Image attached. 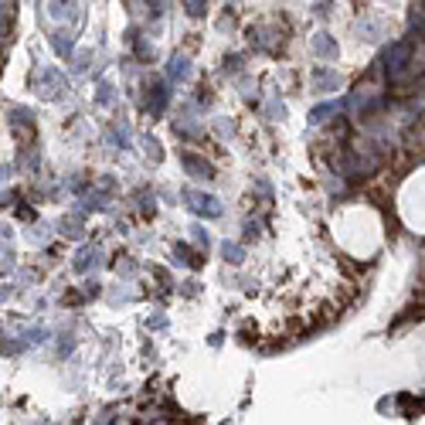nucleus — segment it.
<instances>
[{
  "label": "nucleus",
  "instance_id": "412c9836",
  "mask_svg": "<svg viewBox=\"0 0 425 425\" xmlns=\"http://www.w3.org/2000/svg\"><path fill=\"white\" fill-rule=\"evenodd\" d=\"M112 99H116V96H112V85L103 82V85H99V103H103V106H112Z\"/></svg>",
  "mask_w": 425,
  "mask_h": 425
},
{
  "label": "nucleus",
  "instance_id": "c756f323",
  "mask_svg": "<svg viewBox=\"0 0 425 425\" xmlns=\"http://www.w3.org/2000/svg\"><path fill=\"white\" fill-rule=\"evenodd\" d=\"M7 174H10V170H7V167H0V181H7Z\"/></svg>",
  "mask_w": 425,
  "mask_h": 425
},
{
  "label": "nucleus",
  "instance_id": "2eb2a0df",
  "mask_svg": "<svg viewBox=\"0 0 425 425\" xmlns=\"http://www.w3.org/2000/svg\"><path fill=\"white\" fill-rule=\"evenodd\" d=\"M330 112H337V103H320V106L310 112V123H323Z\"/></svg>",
  "mask_w": 425,
  "mask_h": 425
},
{
  "label": "nucleus",
  "instance_id": "cd10ccee",
  "mask_svg": "<svg viewBox=\"0 0 425 425\" xmlns=\"http://www.w3.org/2000/svg\"><path fill=\"white\" fill-rule=\"evenodd\" d=\"M163 323H167V320L160 317V313H157V317H150V327H154V330H160V327H163Z\"/></svg>",
  "mask_w": 425,
  "mask_h": 425
},
{
  "label": "nucleus",
  "instance_id": "393cba45",
  "mask_svg": "<svg viewBox=\"0 0 425 425\" xmlns=\"http://www.w3.org/2000/svg\"><path fill=\"white\" fill-rule=\"evenodd\" d=\"M252 239H259V225H255V221L245 225V241H252Z\"/></svg>",
  "mask_w": 425,
  "mask_h": 425
},
{
  "label": "nucleus",
  "instance_id": "6ab92c4d",
  "mask_svg": "<svg viewBox=\"0 0 425 425\" xmlns=\"http://www.w3.org/2000/svg\"><path fill=\"white\" fill-rule=\"evenodd\" d=\"M41 341H48V330L45 327H31L27 330V344H41Z\"/></svg>",
  "mask_w": 425,
  "mask_h": 425
},
{
  "label": "nucleus",
  "instance_id": "a878e982",
  "mask_svg": "<svg viewBox=\"0 0 425 425\" xmlns=\"http://www.w3.org/2000/svg\"><path fill=\"white\" fill-rule=\"evenodd\" d=\"M89 61H92V52L79 54V61H75V72H85V68H89Z\"/></svg>",
  "mask_w": 425,
  "mask_h": 425
},
{
  "label": "nucleus",
  "instance_id": "c85d7f7f",
  "mask_svg": "<svg viewBox=\"0 0 425 425\" xmlns=\"http://www.w3.org/2000/svg\"><path fill=\"white\" fill-rule=\"evenodd\" d=\"M7 296H10V290H7V286H3V290H0V303H3V299H7Z\"/></svg>",
  "mask_w": 425,
  "mask_h": 425
},
{
  "label": "nucleus",
  "instance_id": "4be33fe9",
  "mask_svg": "<svg viewBox=\"0 0 425 425\" xmlns=\"http://www.w3.org/2000/svg\"><path fill=\"white\" fill-rule=\"evenodd\" d=\"M61 235H68V239H82V228L75 221H61Z\"/></svg>",
  "mask_w": 425,
  "mask_h": 425
},
{
  "label": "nucleus",
  "instance_id": "4468645a",
  "mask_svg": "<svg viewBox=\"0 0 425 425\" xmlns=\"http://www.w3.org/2000/svg\"><path fill=\"white\" fill-rule=\"evenodd\" d=\"M14 24V0H0V34H7Z\"/></svg>",
  "mask_w": 425,
  "mask_h": 425
},
{
  "label": "nucleus",
  "instance_id": "f8f14e48",
  "mask_svg": "<svg viewBox=\"0 0 425 425\" xmlns=\"http://www.w3.org/2000/svg\"><path fill=\"white\" fill-rule=\"evenodd\" d=\"M72 266H75V272H89L92 266H99V248H82Z\"/></svg>",
  "mask_w": 425,
  "mask_h": 425
},
{
  "label": "nucleus",
  "instance_id": "1a4fd4ad",
  "mask_svg": "<svg viewBox=\"0 0 425 425\" xmlns=\"http://www.w3.org/2000/svg\"><path fill=\"white\" fill-rule=\"evenodd\" d=\"M174 266H191V269H197V266H204V255H194V252L187 248L184 241H177V245H174Z\"/></svg>",
  "mask_w": 425,
  "mask_h": 425
},
{
  "label": "nucleus",
  "instance_id": "bb28decb",
  "mask_svg": "<svg viewBox=\"0 0 425 425\" xmlns=\"http://www.w3.org/2000/svg\"><path fill=\"white\" fill-rule=\"evenodd\" d=\"M181 292H184V296H194V292H197V286H194V283H184V286H181Z\"/></svg>",
  "mask_w": 425,
  "mask_h": 425
},
{
  "label": "nucleus",
  "instance_id": "f03ea898",
  "mask_svg": "<svg viewBox=\"0 0 425 425\" xmlns=\"http://www.w3.org/2000/svg\"><path fill=\"white\" fill-rule=\"evenodd\" d=\"M385 61H388V75H392V82H401L405 79L408 61H412V41H408V38H405V41H395V45L385 52Z\"/></svg>",
  "mask_w": 425,
  "mask_h": 425
},
{
  "label": "nucleus",
  "instance_id": "39448f33",
  "mask_svg": "<svg viewBox=\"0 0 425 425\" xmlns=\"http://www.w3.org/2000/svg\"><path fill=\"white\" fill-rule=\"evenodd\" d=\"M310 85H313V92H337L341 85H344V79H341V72L337 68H327V65H317L313 72H310Z\"/></svg>",
  "mask_w": 425,
  "mask_h": 425
},
{
  "label": "nucleus",
  "instance_id": "423d86ee",
  "mask_svg": "<svg viewBox=\"0 0 425 425\" xmlns=\"http://www.w3.org/2000/svg\"><path fill=\"white\" fill-rule=\"evenodd\" d=\"M181 163H184V170L191 174V177H194V181H204V184H211L214 177H218L211 163H208V160H201V157H194V154H184V157H181Z\"/></svg>",
  "mask_w": 425,
  "mask_h": 425
},
{
  "label": "nucleus",
  "instance_id": "7ed1b4c3",
  "mask_svg": "<svg viewBox=\"0 0 425 425\" xmlns=\"http://www.w3.org/2000/svg\"><path fill=\"white\" fill-rule=\"evenodd\" d=\"M181 197L187 201V208L194 214H201V218H218V214H221V204L214 201L211 194H201V191H194V187H184Z\"/></svg>",
  "mask_w": 425,
  "mask_h": 425
},
{
  "label": "nucleus",
  "instance_id": "ddd939ff",
  "mask_svg": "<svg viewBox=\"0 0 425 425\" xmlns=\"http://www.w3.org/2000/svg\"><path fill=\"white\" fill-rule=\"evenodd\" d=\"M221 259L232 262V266H241L245 262V252H241V245H235V241H225L221 245Z\"/></svg>",
  "mask_w": 425,
  "mask_h": 425
},
{
  "label": "nucleus",
  "instance_id": "f3484780",
  "mask_svg": "<svg viewBox=\"0 0 425 425\" xmlns=\"http://www.w3.org/2000/svg\"><path fill=\"white\" fill-rule=\"evenodd\" d=\"M191 239H194V241H197V245H201V252H204V248L211 245V239H208V232H204L201 225H194V228H191Z\"/></svg>",
  "mask_w": 425,
  "mask_h": 425
},
{
  "label": "nucleus",
  "instance_id": "a211bd4d",
  "mask_svg": "<svg viewBox=\"0 0 425 425\" xmlns=\"http://www.w3.org/2000/svg\"><path fill=\"white\" fill-rule=\"evenodd\" d=\"M112 143H119V150H126V147H130V130H126V126H119V130H112Z\"/></svg>",
  "mask_w": 425,
  "mask_h": 425
},
{
  "label": "nucleus",
  "instance_id": "5701e85b",
  "mask_svg": "<svg viewBox=\"0 0 425 425\" xmlns=\"http://www.w3.org/2000/svg\"><path fill=\"white\" fill-rule=\"evenodd\" d=\"M147 150H150V160H160L163 154H160V143L154 140V136H147Z\"/></svg>",
  "mask_w": 425,
  "mask_h": 425
},
{
  "label": "nucleus",
  "instance_id": "0eeeda50",
  "mask_svg": "<svg viewBox=\"0 0 425 425\" xmlns=\"http://www.w3.org/2000/svg\"><path fill=\"white\" fill-rule=\"evenodd\" d=\"M167 79L177 82V85L191 79V61H187V54H174V58H170V65H167Z\"/></svg>",
  "mask_w": 425,
  "mask_h": 425
},
{
  "label": "nucleus",
  "instance_id": "9b49d317",
  "mask_svg": "<svg viewBox=\"0 0 425 425\" xmlns=\"http://www.w3.org/2000/svg\"><path fill=\"white\" fill-rule=\"evenodd\" d=\"M147 106H150V112H154V116H160V112H163V106H167V85H163V82H157V85L150 89Z\"/></svg>",
  "mask_w": 425,
  "mask_h": 425
},
{
  "label": "nucleus",
  "instance_id": "f257e3e1",
  "mask_svg": "<svg viewBox=\"0 0 425 425\" xmlns=\"http://www.w3.org/2000/svg\"><path fill=\"white\" fill-rule=\"evenodd\" d=\"M34 89H38L41 99H48V103H58V99L68 96V82H65V75H61L58 68H38Z\"/></svg>",
  "mask_w": 425,
  "mask_h": 425
},
{
  "label": "nucleus",
  "instance_id": "6e6552de",
  "mask_svg": "<svg viewBox=\"0 0 425 425\" xmlns=\"http://www.w3.org/2000/svg\"><path fill=\"white\" fill-rule=\"evenodd\" d=\"M310 52L317 54V58H323V61H330V58H337V41L330 34H317L310 41Z\"/></svg>",
  "mask_w": 425,
  "mask_h": 425
},
{
  "label": "nucleus",
  "instance_id": "dca6fc26",
  "mask_svg": "<svg viewBox=\"0 0 425 425\" xmlns=\"http://www.w3.org/2000/svg\"><path fill=\"white\" fill-rule=\"evenodd\" d=\"M204 7H208V0H184V10L191 14V17H201Z\"/></svg>",
  "mask_w": 425,
  "mask_h": 425
},
{
  "label": "nucleus",
  "instance_id": "9d476101",
  "mask_svg": "<svg viewBox=\"0 0 425 425\" xmlns=\"http://www.w3.org/2000/svg\"><path fill=\"white\" fill-rule=\"evenodd\" d=\"M52 48L58 54H61V58H72V52H75V41H72V31H58V34H54L52 38Z\"/></svg>",
  "mask_w": 425,
  "mask_h": 425
},
{
  "label": "nucleus",
  "instance_id": "20e7f679",
  "mask_svg": "<svg viewBox=\"0 0 425 425\" xmlns=\"http://www.w3.org/2000/svg\"><path fill=\"white\" fill-rule=\"evenodd\" d=\"M7 123H10L14 136L21 140V147H31V143H34V119H31V112H27V109L14 106L10 112H7Z\"/></svg>",
  "mask_w": 425,
  "mask_h": 425
},
{
  "label": "nucleus",
  "instance_id": "aec40b11",
  "mask_svg": "<svg viewBox=\"0 0 425 425\" xmlns=\"http://www.w3.org/2000/svg\"><path fill=\"white\" fill-rule=\"evenodd\" d=\"M239 72H241V58H239V54L225 58V75H239Z\"/></svg>",
  "mask_w": 425,
  "mask_h": 425
},
{
  "label": "nucleus",
  "instance_id": "b1692460",
  "mask_svg": "<svg viewBox=\"0 0 425 425\" xmlns=\"http://www.w3.org/2000/svg\"><path fill=\"white\" fill-rule=\"evenodd\" d=\"M133 262H130V259H123V262H116V272H123V276H133Z\"/></svg>",
  "mask_w": 425,
  "mask_h": 425
}]
</instances>
